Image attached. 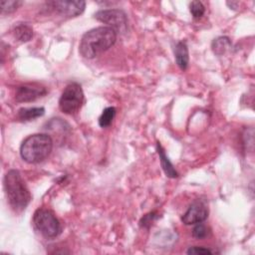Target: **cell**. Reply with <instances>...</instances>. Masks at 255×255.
<instances>
[{
  "mask_svg": "<svg viewBox=\"0 0 255 255\" xmlns=\"http://www.w3.org/2000/svg\"><path fill=\"white\" fill-rule=\"evenodd\" d=\"M14 38L22 43L28 42L33 37V29L27 23H18L13 28Z\"/></svg>",
  "mask_w": 255,
  "mask_h": 255,
  "instance_id": "cell-12",
  "label": "cell"
},
{
  "mask_svg": "<svg viewBox=\"0 0 255 255\" xmlns=\"http://www.w3.org/2000/svg\"><path fill=\"white\" fill-rule=\"evenodd\" d=\"M95 18L113 28L117 33L126 32L128 28L127 14L121 9H102L95 13Z\"/></svg>",
  "mask_w": 255,
  "mask_h": 255,
  "instance_id": "cell-6",
  "label": "cell"
},
{
  "mask_svg": "<svg viewBox=\"0 0 255 255\" xmlns=\"http://www.w3.org/2000/svg\"><path fill=\"white\" fill-rule=\"evenodd\" d=\"M189 11L194 19H199L203 16L205 12V7L200 1H192L189 4Z\"/></svg>",
  "mask_w": 255,
  "mask_h": 255,
  "instance_id": "cell-17",
  "label": "cell"
},
{
  "mask_svg": "<svg viewBox=\"0 0 255 255\" xmlns=\"http://www.w3.org/2000/svg\"><path fill=\"white\" fill-rule=\"evenodd\" d=\"M45 114V109L43 107L34 108H22L18 111L17 117L20 121L28 122L42 117Z\"/></svg>",
  "mask_w": 255,
  "mask_h": 255,
  "instance_id": "cell-13",
  "label": "cell"
},
{
  "mask_svg": "<svg viewBox=\"0 0 255 255\" xmlns=\"http://www.w3.org/2000/svg\"><path fill=\"white\" fill-rule=\"evenodd\" d=\"M3 185L7 201L15 212H22L31 201V193L17 169H10L6 172Z\"/></svg>",
  "mask_w": 255,
  "mask_h": 255,
  "instance_id": "cell-2",
  "label": "cell"
},
{
  "mask_svg": "<svg viewBox=\"0 0 255 255\" xmlns=\"http://www.w3.org/2000/svg\"><path fill=\"white\" fill-rule=\"evenodd\" d=\"M231 42L228 37H219L214 39L212 42V50L217 55H222L226 52L228 48H230Z\"/></svg>",
  "mask_w": 255,
  "mask_h": 255,
  "instance_id": "cell-14",
  "label": "cell"
},
{
  "mask_svg": "<svg viewBox=\"0 0 255 255\" xmlns=\"http://www.w3.org/2000/svg\"><path fill=\"white\" fill-rule=\"evenodd\" d=\"M194 225L195 226L192 229V236L196 239H204L208 235V232H209L206 225L202 224V222L196 223Z\"/></svg>",
  "mask_w": 255,
  "mask_h": 255,
  "instance_id": "cell-18",
  "label": "cell"
},
{
  "mask_svg": "<svg viewBox=\"0 0 255 255\" xmlns=\"http://www.w3.org/2000/svg\"><path fill=\"white\" fill-rule=\"evenodd\" d=\"M84 103V92L80 84L70 83L68 84L59 100V109L66 115L76 114Z\"/></svg>",
  "mask_w": 255,
  "mask_h": 255,
  "instance_id": "cell-5",
  "label": "cell"
},
{
  "mask_svg": "<svg viewBox=\"0 0 255 255\" xmlns=\"http://www.w3.org/2000/svg\"><path fill=\"white\" fill-rule=\"evenodd\" d=\"M117 41V32L108 26H101L86 32L80 42L79 52L86 59H94L109 50Z\"/></svg>",
  "mask_w": 255,
  "mask_h": 255,
  "instance_id": "cell-1",
  "label": "cell"
},
{
  "mask_svg": "<svg viewBox=\"0 0 255 255\" xmlns=\"http://www.w3.org/2000/svg\"><path fill=\"white\" fill-rule=\"evenodd\" d=\"M116 113H117L116 108H114V107L106 108L103 111V113L100 116V118H99V125H100V127H102V128L109 127L112 124L113 120L115 119Z\"/></svg>",
  "mask_w": 255,
  "mask_h": 255,
  "instance_id": "cell-15",
  "label": "cell"
},
{
  "mask_svg": "<svg viewBox=\"0 0 255 255\" xmlns=\"http://www.w3.org/2000/svg\"><path fill=\"white\" fill-rule=\"evenodd\" d=\"M46 94L47 90L45 87L35 85H22L16 89L15 100L18 103L33 102L39 98L44 97Z\"/></svg>",
  "mask_w": 255,
  "mask_h": 255,
  "instance_id": "cell-9",
  "label": "cell"
},
{
  "mask_svg": "<svg viewBox=\"0 0 255 255\" xmlns=\"http://www.w3.org/2000/svg\"><path fill=\"white\" fill-rule=\"evenodd\" d=\"M33 223L46 238H55L62 232V225L59 219L48 208H38L33 215Z\"/></svg>",
  "mask_w": 255,
  "mask_h": 255,
  "instance_id": "cell-4",
  "label": "cell"
},
{
  "mask_svg": "<svg viewBox=\"0 0 255 255\" xmlns=\"http://www.w3.org/2000/svg\"><path fill=\"white\" fill-rule=\"evenodd\" d=\"M47 5L56 13L63 17H77L81 15L86 7L85 1H68V0H56L50 1Z\"/></svg>",
  "mask_w": 255,
  "mask_h": 255,
  "instance_id": "cell-7",
  "label": "cell"
},
{
  "mask_svg": "<svg viewBox=\"0 0 255 255\" xmlns=\"http://www.w3.org/2000/svg\"><path fill=\"white\" fill-rule=\"evenodd\" d=\"M53 148V139L47 133H34L26 137L20 146V155L28 163H39L46 159Z\"/></svg>",
  "mask_w": 255,
  "mask_h": 255,
  "instance_id": "cell-3",
  "label": "cell"
},
{
  "mask_svg": "<svg viewBox=\"0 0 255 255\" xmlns=\"http://www.w3.org/2000/svg\"><path fill=\"white\" fill-rule=\"evenodd\" d=\"M156 150H157V153H158V156H159V160H160V165L165 173V175L167 177H170V178H175L178 176V173L177 171L175 170V168L173 167V164L170 162L169 158L167 157L163 147L161 146V144L159 142L156 143Z\"/></svg>",
  "mask_w": 255,
  "mask_h": 255,
  "instance_id": "cell-11",
  "label": "cell"
},
{
  "mask_svg": "<svg viewBox=\"0 0 255 255\" xmlns=\"http://www.w3.org/2000/svg\"><path fill=\"white\" fill-rule=\"evenodd\" d=\"M157 218V214L155 212H150L148 214H145L141 219H140V226L144 228H148L152 222Z\"/></svg>",
  "mask_w": 255,
  "mask_h": 255,
  "instance_id": "cell-19",
  "label": "cell"
},
{
  "mask_svg": "<svg viewBox=\"0 0 255 255\" xmlns=\"http://www.w3.org/2000/svg\"><path fill=\"white\" fill-rule=\"evenodd\" d=\"M208 217V207L199 199L194 200L181 216V221L185 225H194L196 223L203 222Z\"/></svg>",
  "mask_w": 255,
  "mask_h": 255,
  "instance_id": "cell-8",
  "label": "cell"
},
{
  "mask_svg": "<svg viewBox=\"0 0 255 255\" xmlns=\"http://www.w3.org/2000/svg\"><path fill=\"white\" fill-rule=\"evenodd\" d=\"M22 4V1L18 0H2L0 2L1 6V14H10L18 9V7Z\"/></svg>",
  "mask_w": 255,
  "mask_h": 255,
  "instance_id": "cell-16",
  "label": "cell"
},
{
  "mask_svg": "<svg viewBox=\"0 0 255 255\" xmlns=\"http://www.w3.org/2000/svg\"><path fill=\"white\" fill-rule=\"evenodd\" d=\"M174 58L176 65L181 69L185 70L188 66L189 56H188V48L185 42L179 41L176 43L174 47Z\"/></svg>",
  "mask_w": 255,
  "mask_h": 255,
  "instance_id": "cell-10",
  "label": "cell"
},
{
  "mask_svg": "<svg viewBox=\"0 0 255 255\" xmlns=\"http://www.w3.org/2000/svg\"><path fill=\"white\" fill-rule=\"evenodd\" d=\"M213 251L205 248V247H201V246H192L189 247L187 250V254H194V255H205V254H212Z\"/></svg>",
  "mask_w": 255,
  "mask_h": 255,
  "instance_id": "cell-20",
  "label": "cell"
}]
</instances>
